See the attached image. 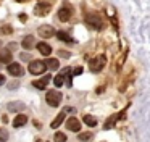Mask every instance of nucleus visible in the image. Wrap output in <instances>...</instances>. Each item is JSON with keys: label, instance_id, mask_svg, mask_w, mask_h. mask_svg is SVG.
Returning <instances> with one entry per match:
<instances>
[{"label": "nucleus", "instance_id": "nucleus-1", "mask_svg": "<svg viewBox=\"0 0 150 142\" xmlns=\"http://www.w3.org/2000/svg\"><path fill=\"white\" fill-rule=\"evenodd\" d=\"M105 65H107V55H98L94 60H91V71L92 73H100Z\"/></svg>", "mask_w": 150, "mask_h": 142}, {"label": "nucleus", "instance_id": "nucleus-2", "mask_svg": "<svg viewBox=\"0 0 150 142\" xmlns=\"http://www.w3.org/2000/svg\"><path fill=\"white\" fill-rule=\"evenodd\" d=\"M45 100L50 107H58L60 102H62V94L58 90H49L45 95Z\"/></svg>", "mask_w": 150, "mask_h": 142}, {"label": "nucleus", "instance_id": "nucleus-3", "mask_svg": "<svg viewBox=\"0 0 150 142\" xmlns=\"http://www.w3.org/2000/svg\"><path fill=\"white\" fill-rule=\"evenodd\" d=\"M86 23H87L91 28H95V29H98V31L103 28V23H102L100 18H98L97 13H89V15L86 16Z\"/></svg>", "mask_w": 150, "mask_h": 142}, {"label": "nucleus", "instance_id": "nucleus-4", "mask_svg": "<svg viewBox=\"0 0 150 142\" xmlns=\"http://www.w3.org/2000/svg\"><path fill=\"white\" fill-rule=\"evenodd\" d=\"M47 68H45V65H44V61H40V60H33L29 63V73L31 74H42L44 71H45Z\"/></svg>", "mask_w": 150, "mask_h": 142}, {"label": "nucleus", "instance_id": "nucleus-5", "mask_svg": "<svg viewBox=\"0 0 150 142\" xmlns=\"http://www.w3.org/2000/svg\"><path fill=\"white\" fill-rule=\"evenodd\" d=\"M126 110H127V107L124 110H121L120 113H116V115H113V116H110V118L105 121V124H103V128L105 129H111V128H115V124H116V121L118 119H121L124 116V113H126Z\"/></svg>", "mask_w": 150, "mask_h": 142}, {"label": "nucleus", "instance_id": "nucleus-6", "mask_svg": "<svg viewBox=\"0 0 150 142\" xmlns=\"http://www.w3.org/2000/svg\"><path fill=\"white\" fill-rule=\"evenodd\" d=\"M37 32H39V36L42 39H49V37H52V36L55 34V29H53L50 24H44V26H40V28H39V31H37Z\"/></svg>", "mask_w": 150, "mask_h": 142}, {"label": "nucleus", "instance_id": "nucleus-7", "mask_svg": "<svg viewBox=\"0 0 150 142\" xmlns=\"http://www.w3.org/2000/svg\"><path fill=\"white\" fill-rule=\"evenodd\" d=\"M66 128L73 132H79L81 131V121H79L78 118H74V116H71V118H68V121H66Z\"/></svg>", "mask_w": 150, "mask_h": 142}, {"label": "nucleus", "instance_id": "nucleus-8", "mask_svg": "<svg viewBox=\"0 0 150 142\" xmlns=\"http://www.w3.org/2000/svg\"><path fill=\"white\" fill-rule=\"evenodd\" d=\"M69 110H71V108H63L62 111H60L58 115H57V118L53 119V121H52V124H50V126H52V129H57L60 124H62V123H63V119H65V116H66V113H68Z\"/></svg>", "mask_w": 150, "mask_h": 142}, {"label": "nucleus", "instance_id": "nucleus-9", "mask_svg": "<svg viewBox=\"0 0 150 142\" xmlns=\"http://www.w3.org/2000/svg\"><path fill=\"white\" fill-rule=\"evenodd\" d=\"M49 11H50V5H49V3H37L36 8H34V13H36L37 16H45Z\"/></svg>", "mask_w": 150, "mask_h": 142}, {"label": "nucleus", "instance_id": "nucleus-10", "mask_svg": "<svg viewBox=\"0 0 150 142\" xmlns=\"http://www.w3.org/2000/svg\"><path fill=\"white\" fill-rule=\"evenodd\" d=\"M8 73H10L11 76H21V74H23V68L18 63H10L8 65Z\"/></svg>", "mask_w": 150, "mask_h": 142}, {"label": "nucleus", "instance_id": "nucleus-11", "mask_svg": "<svg viewBox=\"0 0 150 142\" xmlns=\"http://www.w3.org/2000/svg\"><path fill=\"white\" fill-rule=\"evenodd\" d=\"M0 63H11V52L8 48H0Z\"/></svg>", "mask_w": 150, "mask_h": 142}, {"label": "nucleus", "instance_id": "nucleus-12", "mask_svg": "<svg viewBox=\"0 0 150 142\" xmlns=\"http://www.w3.org/2000/svg\"><path fill=\"white\" fill-rule=\"evenodd\" d=\"M36 47H37V50H39L42 55H45V57H49L50 52H52V47H50V45L47 44V42H39V44H37Z\"/></svg>", "mask_w": 150, "mask_h": 142}, {"label": "nucleus", "instance_id": "nucleus-13", "mask_svg": "<svg viewBox=\"0 0 150 142\" xmlns=\"http://www.w3.org/2000/svg\"><path fill=\"white\" fill-rule=\"evenodd\" d=\"M26 123H28V116L23 115V113H21V115H16V116H15V119H13V126H15V128H21V126H24Z\"/></svg>", "mask_w": 150, "mask_h": 142}, {"label": "nucleus", "instance_id": "nucleus-14", "mask_svg": "<svg viewBox=\"0 0 150 142\" xmlns=\"http://www.w3.org/2000/svg\"><path fill=\"white\" fill-rule=\"evenodd\" d=\"M44 65H45V68H49V70H52V71H55L60 68V63H58L57 58H49L47 61H44Z\"/></svg>", "mask_w": 150, "mask_h": 142}, {"label": "nucleus", "instance_id": "nucleus-15", "mask_svg": "<svg viewBox=\"0 0 150 142\" xmlns=\"http://www.w3.org/2000/svg\"><path fill=\"white\" fill-rule=\"evenodd\" d=\"M69 16H71V10H69V8H62V10L58 11V18H60V21H68Z\"/></svg>", "mask_w": 150, "mask_h": 142}, {"label": "nucleus", "instance_id": "nucleus-16", "mask_svg": "<svg viewBox=\"0 0 150 142\" xmlns=\"http://www.w3.org/2000/svg\"><path fill=\"white\" fill-rule=\"evenodd\" d=\"M24 108H26V105L21 102H10L8 103V110L10 111H18V110H24Z\"/></svg>", "mask_w": 150, "mask_h": 142}, {"label": "nucleus", "instance_id": "nucleus-17", "mask_svg": "<svg viewBox=\"0 0 150 142\" xmlns=\"http://www.w3.org/2000/svg\"><path fill=\"white\" fill-rule=\"evenodd\" d=\"M23 47L26 48V50H31V48L34 47V37L33 36H26V37L23 39Z\"/></svg>", "mask_w": 150, "mask_h": 142}, {"label": "nucleus", "instance_id": "nucleus-18", "mask_svg": "<svg viewBox=\"0 0 150 142\" xmlns=\"http://www.w3.org/2000/svg\"><path fill=\"white\" fill-rule=\"evenodd\" d=\"M57 37H58L60 40H63V42H73V39L69 37V34H66L65 31H58L57 32Z\"/></svg>", "mask_w": 150, "mask_h": 142}, {"label": "nucleus", "instance_id": "nucleus-19", "mask_svg": "<svg viewBox=\"0 0 150 142\" xmlns=\"http://www.w3.org/2000/svg\"><path fill=\"white\" fill-rule=\"evenodd\" d=\"M84 123H86L87 126H91V128L97 126V119H95L94 116H91V115H86V116H84Z\"/></svg>", "mask_w": 150, "mask_h": 142}, {"label": "nucleus", "instance_id": "nucleus-20", "mask_svg": "<svg viewBox=\"0 0 150 142\" xmlns=\"http://www.w3.org/2000/svg\"><path fill=\"white\" fill-rule=\"evenodd\" d=\"M78 139L81 142H87V141H91V139H92V132H79Z\"/></svg>", "mask_w": 150, "mask_h": 142}, {"label": "nucleus", "instance_id": "nucleus-21", "mask_svg": "<svg viewBox=\"0 0 150 142\" xmlns=\"http://www.w3.org/2000/svg\"><path fill=\"white\" fill-rule=\"evenodd\" d=\"M53 141H55V142H66V136L63 134V132H55Z\"/></svg>", "mask_w": 150, "mask_h": 142}, {"label": "nucleus", "instance_id": "nucleus-22", "mask_svg": "<svg viewBox=\"0 0 150 142\" xmlns=\"http://www.w3.org/2000/svg\"><path fill=\"white\" fill-rule=\"evenodd\" d=\"M63 82H65V76H63L62 73L57 74V76H55V86L60 87V86H63Z\"/></svg>", "mask_w": 150, "mask_h": 142}, {"label": "nucleus", "instance_id": "nucleus-23", "mask_svg": "<svg viewBox=\"0 0 150 142\" xmlns=\"http://www.w3.org/2000/svg\"><path fill=\"white\" fill-rule=\"evenodd\" d=\"M7 141H8V132H7V129L0 128V142H7Z\"/></svg>", "mask_w": 150, "mask_h": 142}, {"label": "nucleus", "instance_id": "nucleus-24", "mask_svg": "<svg viewBox=\"0 0 150 142\" xmlns=\"http://www.w3.org/2000/svg\"><path fill=\"white\" fill-rule=\"evenodd\" d=\"M33 86H34V87H37V89H40V90H42V89H45L47 82H45V81H42V79H40V81H34V82H33Z\"/></svg>", "mask_w": 150, "mask_h": 142}, {"label": "nucleus", "instance_id": "nucleus-25", "mask_svg": "<svg viewBox=\"0 0 150 142\" xmlns=\"http://www.w3.org/2000/svg\"><path fill=\"white\" fill-rule=\"evenodd\" d=\"M73 74H74V76H78V74H82V66H78V68H74V71H73Z\"/></svg>", "mask_w": 150, "mask_h": 142}, {"label": "nucleus", "instance_id": "nucleus-26", "mask_svg": "<svg viewBox=\"0 0 150 142\" xmlns=\"http://www.w3.org/2000/svg\"><path fill=\"white\" fill-rule=\"evenodd\" d=\"M60 55H62V57H69V52H65V50H62V52H60Z\"/></svg>", "mask_w": 150, "mask_h": 142}, {"label": "nucleus", "instance_id": "nucleus-27", "mask_svg": "<svg viewBox=\"0 0 150 142\" xmlns=\"http://www.w3.org/2000/svg\"><path fill=\"white\" fill-rule=\"evenodd\" d=\"M5 82V76L4 74H0V84H4Z\"/></svg>", "mask_w": 150, "mask_h": 142}, {"label": "nucleus", "instance_id": "nucleus-28", "mask_svg": "<svg viewBox=\"0 0 150 142\" xmlns=\"http://www.w3.org/2000/svg\"><path fill=\"white\" fill-rule=\"evenodd\" d=\"M2 32H11V29H10V28H5V29L2 28Z\"/></svg>", "mask_w": 150, "mask_h": 142}, {"label": "nucleus", "instance_id": "nucleus-29", "mask_svg": "<svg viewBox=\"0 0 150 142\" xmlns=\"http://www.w3.org/2000/svg\"><path fill=\"white\" fill-rule=\"evenodd\" d=\"M20 19L21 21H26V15H20Z\"/></svg>", "mask_w": 150, "mask_h": 142}, {"label": "nucleus", "instance_id": "nucleus-30", "mask_svg": "<svg viewBox=\"0 0 150 142\" xmlns=\"http://www.w3.org/2000/svg\"><path fill=\"white\" fill-rule=\"evenodd\" d=\"M16 2H20V3H23V2H26V0H16Z\"/></svg>", "mask_w": 150, "mask_h": 142}, {"label": "nucleus", "instance_id": "nucleus-31", "mask_svg": "<svg viewBox=\"0 0 150 142\" xmlns=\"http://www.w3.org/2000/svg\"><path fill=\"white\" fill-rule=\"evenodd\" d=\"M36 142H42V141H36Z\"/></svg>", "mask_w": 150, "mask_h": 142}]
</instances>
